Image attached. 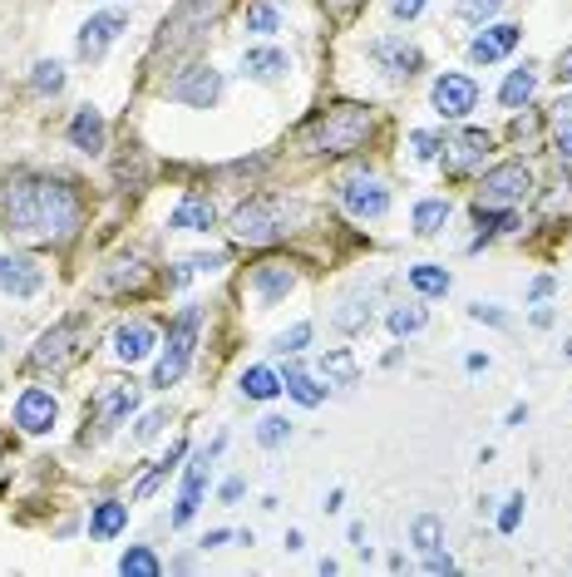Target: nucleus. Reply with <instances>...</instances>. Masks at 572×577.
<instances>
[{
  "mask_svg": "<svg viewBox=\"0 0 572 577\" xmlns=\"http://www.w3.org/2000/svg\"><path fill=\"white\" fill-rule=\"evenodd\" d=\"M523 419H529V405H513V410H509V425H513V429H519V425H523Z\"/></svg>",
  "mask_w": 572,
  "mask_h": 577,
  "instance_id": "obj_55",
  "label": "nucleus"
},
{
  "mask_svg": "<svg viewBox=\"0 0 572 577\" xmlns=\"http://www.w3.org/2000/svg\"><path fill=\"white\" fill-rule=\"evenodd\" d=\"M30 85L40 89V95H60V89H64V64L40 60V64H35V75H30Z\"/></svg>",
  "mask_w": 572,
  "mask_h": 577,
  "instance_id": "obj_37",
  "label": "nucleus"
},
{
  "mask_svg": "<svg viewBox=\"0 0 572 577\" xmlns=\"http://www.w3.org/2000/svg\"><path fill=\"white\" fill-rule=\"evenodd\" d=\"M119 573H124V577H159L163 563H159L153 548H128V553L119 557Z\"/></svg>",
  "mask_w": 572,
  "mask_h": 577,
  "instance_id": "obj_32",
  "label": "nucleus"
},
{
  "mask_svg": "<svg viewBox=\"0 0 572 577\" xmlns=\"http://www.w3.org/2000/svg\"><path fill=\"white\" fill-rule=\"evenodd\" d=\"M282 396V375L266 371V365H252L243 371V400H276Z\"/></svg>",
  "mask_w": 572,
  "mask_h": 577,
  "instance_id": "obj_29",
  "label": "nucleus"
},
{
  "mask_svg": "<svg viewBox=\"0 0 572 577\" xmlns=\"http://www.w3.org/2000/svg\"><path fill=\"white\" fill-rule=\"evenodd\" d=\"M223 444H227V439L217 435V439H212V444L198 454V460L188 464V474H183V493H178V509H173V518H169L173 528H183V524L192 518V513H198L202 489H208V460H217V454H223Z\"/></svg>",
  "mask_w": 572,
  "mask_h": 577,
  "instance_id": "obj_12",
  "label": "nucleus"
},
{
  "mask_svg": "<svg viewBox=\"0 0 572 577\" xmlns=\"http://www.w3.org/2000/svg\"><path fill=\"white\" fill-rule=\"evenodd\" d=\"M291 287H297V267L291 262H262V267H252V291L262 306H276Z\"/></svg>",
  "mask_w": 572,
  "mask_h": 577,
  "instance_id": "obj_19",
  "label": "nucleus"
},
{
  "mask_svg": "<svg viewBox=\"0 0 572 577\" xmlns=\"http://www.w3.org/2000/svg\"><path fill=\"white\" fill-rule=\"evenodd\" d=\"M276 25H282V11H276L272 0H257V5H247V30H257V35H272Z\"/></svg>",
  "mask_w": 572,
  "mask_h": 577,
  "instance_id": "obj_36",
  "label": "nucleus"
},
{
  "mask_svg": "<svg viewBox=\"0 0 572 577\" xmlns=\"http://www.w3.org/2000/svg\"><path fill=\"white\" fill-rule=\"evenodd\" d=\"M430 321V311L424 306H395L390 316H385V326H390V336H414Z\"/></svg>",
  "mask_w": 572,
  "mask_h": 577,
  "instance_id": "obj_35",
  "label": "nucleus"
},
{
  "mask_svg": "<svg viewBox=\"0 0 572 577\" xmlns=\"http://www.w3.org/2000/svg\"><path fill=\"white\" fill-rule=\"evenodd\" d=\"M85 217V198H79L75 183L50 178V173H11L0 183V227L15 237V242H70Z\"/></svg>",
  "mask_w": 572,
  "mask_h": 577,
  "instance_id": "obj_1",
  "label": "nucleus"
},
{
  "mask_svg": "<svg viewBox=\"0 0 572 577\" xmlns=\"http://www.w3.org/2000/svg\"><path fill=\"white\" fill-rule=\"evenodd\" d=\"M365 54L381 64V75L395 79V85H400V79H414L424 70V54L414 50V45H405L400 35H381V40H371V45H365Z\"/></svg>",
  "mask_w": 572,
  "mask_h": 577,
  "instance_id": "obj_11",
  "label": "nucleus"
},
{
  "mask_svg": "<svg viewBox=\"0 0 572 577\" xmlns=\"http://www.w3.org/2000/svg\"><path fill=\"white\" fill-rule=\"evenodd\" d=\"M227 543H237L227 528H212V534H202V548H227Z\"/></svg>",
  "mask_w": 572,
  "mask_h": 577,
  "instance_id": "obj_51",
  "label": "nucleus"
},
{
  "mask_svg": "<svg viewBox=\"0 0 572 577\" xmlns=\"http://www.w3.org/2000/svg\"><path fill=\"white\" fill-rule=\"evenodd\" d=\"M70 143H75L79 153H104L109 128H104V114H99L95 104H85L75 118H70Z\"/></svg>",
  "mask_w": 572,
  "mask_h": 577,
  "instance_id": "obj_22",
  "label": "nucleus"
},
{
  "mask_svg": "<svg viewBox=\"0 0 572 577\" xmlns=\"http://www.w3.org/2000/svg\"><path fill=\"white\" fill-rule=\"evenodd\" d=\"M469 316H474V321H488V326H509V316H503L498 306H474Z\"/></svg>",
  "mask_w": 572,
  "mask_h": 577,
  "instance_id": "obj_48",
  "label": "nucleus"
},
{
  "mask_svg": "<svg viewBox=\"0 0 572 577\" xmlns=\"http://www.w3.org/2000/svg\"><path fill=\"white\" fill-rule=\"evenodd\" d=\"M282 390H286V396H291V400H297L301 410H316L321 400H326V385H316L307 371H301V365H286V375H282Z\"/></svg>",
  "mask_w": 572,
  "mask_h": 577,
  "instance_id": "obj_26",
  "label": "nucleus"
},
{
  "mask_svg": "<svg viewBox=\"0 0 572 577\" xmlns=\"http://www.w3.org/2000/svg\"><path fill=\"white\" fill-rule=\"evenodd\" d=\"M286 439H291V425H286L282 415H266L262 425H257V444L262 449H282Z\"/></svg>",
  "mask_w": 572,
  "mask_h": 577,
  "instance_id": "obj_38",
  "label": "nucleus"
},
{
  "mask_svg": "<svg viewBox=\"0 0 572 577\" xmlns=\"http://www.w3.org/2000/svg\"><path fill=\"white\" fill-rule=\"evenodd\" d=\"M163 95L173 99V104H188V109H212L217 99H223V75L212 70V64H188L178 79H169V89Z\"/></svg>",
  "mask_w": 572,
  "mask_h": 577,
  "instance_id": "obj_8",
  "label": "nucleus"
},
{
  "mask_svg": "<svg viewBox=\"0 0 572 577\" xmlns=\"http://www.w3.org/2000/svg\"><path fill=\"white\" fill-rule=\"evenodd\" d=\"M529 188H533V178H529V168H523V163H498V168H488L484 183H478V203L513 208V203H523V198H529Z\"/></svg>",
  "mask_w": 572,
  "mask_h": 577,
  "instance_id": "obj_10",
  "label": "nucleus"
},
{
  "mask_svg": "<svg viewBox=\"0 0 572 577\" xmlns=\"http://www.w3.org/2000/svg\"><path fill=\"white\" fill-rule=\"evenodd\" d=\"M449 213H455V208H449V198H420V203H414V233L435 237L439 227L449 223Z\"/></svg>",
  "mask_w": 572,
  "mask_h": 577,
  "instance_id": "obj_28",
  "label": "nucleus"
},
{
  "mask_svg": "<svg viewBox=\"0 0 572 577\" xmlns=\"http://www.w3.org/2000/svg\"><path fill=\"white\" fill-rule=\"evenodd\" d=\"M307 341H311V321H297L291 331L276 336V355H301V351H307Z\"/></svg>",
  "mask_w": 572,
  "mask_h": 577,
  "instance_id": "obj_39",
  "label": "nucleus"
},
{
  "mask_svg": "<svg viewBox=\"0 0 572 577\" xmlns=\"http://www.w3.org/2000/svg\"><path fill=\"white\" fill-rule=\"evenodd\" d=\"M533 89H538V70H533V64L509 70V79H503V89H498V104H503V109H523L533 99Z\"/></svg>",
  "mask_w": 572,
  "mask_h": 577,
  "instance_id": "obj_27",
  "label": "nucleus"
},
{
  "mask_svg": "<svg viewBox=\"0 0 572 577\" xmlns=\"http://www.w3.org/2000/svg\"><path fill=\"white\" fill-rule=\"evenodd\" d=\"M124 30H128V15L124 11H99V15H89V21L79 25V60L99 64L109 54V45H114Z\"/></svg>",
  "mask_w": 572,
  "mask_h": 577,
  "instance_id": "obj_13",
  "label": "nucleus"
},
{
  "mask_svg": "<svg viewBox=\"0 0 572 577\" xmlns=\"http://www.w3.org/2000/svg\"><path fill=\"white\" fill-rule=\"evenodd\" d=\"M410 538H414V548H420V553H435V548L445 543V524H439L435 513H420V518L410 524Z\"/></svg>",
  "mask_w": 572,
  "mask_h": 577,
  "instance_id": "obj_34",
  "label": "nucleus"
},
{
  "mask_svg": "<svg viewBox=\"0 0 572 577\" xmlns=\"http://www.w3.org/2000/svg\"><path fill=\"white\" fill-rule=\"evenodd\" d=\"M430 99H435L439 118H469L478 109V85L469 75H439L435 89H430Z\"/></svg>",
  "mask_w": 572,
  "mask_h": 577,
  "instance_id": "obj_15",
  "label": "nucleus"
},
{
  "mask_svg": "<svg viewBox=\"0 0 572 577\" xmlns=\"http://www.w3.org/2000/svg\"><path fill=\"white\" fill-rule=\"evenodd\" d=\"M321 5H326V11H331V15H336V21H350V15L361 11L365 0H321Z\"/></svg>",
  "mask_w": 572,
  "mask_h": 577,
  "instance_id": "obj_44",
  "label": "nucleus"
},
{
  "mask_svg": "<svg viewBox=\"0 0 572 577\" xmlns=\"http://www.w3.org/2000/svg\"><path fill=\"white\" fill-rule=\"evenodd\" d=\"M365 134H371V109L336 104V109H326L316 124H307L301 149L307 153H356L365 143Z\"/></svg>",
  "mask_w": 572,
  "mask_h": 577,
  "instance_id": "obj_2",
  "label": "nucleus"
},
{
  "mask_svg": "<svg viewBox=\"0 0 572 577\" xmlns=\"http://www.w3.org/2000/svg\"><path fill=\"white\" fill-rule=\"evenodd\" d=\"M45 287V267L35 262L30 252H11V256H0V291L5 297H35V291Z\"/></svg>",
  "mask_w": 572,
  "mask_h": 577,
  "instance_id": "obj_16",
  "label": "nucleus"
},
{
  "mask_svg": "<svg viewBox=\"0 0 572 577\" xmlns=\"http://www.w3.org/2000/svg\"><path fill=\"white\" fill-rule=\"evenodd\" d=\"M488 149H494V139H488L484 128H464L459 139L445 143V173L449 178H464V173H474L488 159Z\"/></svg>",
  "mask_w": 572,
  "mask_h": 577,
  "instance_id": "obj_17",
  "label": "nucleus"
},
{
  "mask_svg": "<svg viewBox=\"0 0 572 577\" xmlns=\"http://www.w3.org/2000/svg\"><path fill=\"white\" fill-rule=\"evenodd\" d=\"M552 75H558V85H572V45L558 54V70H552Z\"/></svg>",
  "mask_w": 572,
  "mask_h": 577,
  "instance_id": "obj_50",
  "label": "nucleus"
},
{
  "mask_svg": "<svg viewBox=\"0 0 572 577\" xmlns=\"http://www.w3.org/2000/svg\"><path fill=\"white\" fill-rule=\"evenodd\" d=\"M498 5H503V0H459V21H488V15L498 11Z\"/></svg>",
  "mask_w": 572,
  "mask_h": 577,
  "instance_id": "obj_41",
  "label": "nucleus"
},
{
  "mask_svg": "<svg viewBox=\"0 0 572 577\" xmlns=\"http://www.w3.org/2000/svg\"><path fill=\"white\" fill-rule=\"evenodd\" d=\"M301 208L297 203H282V198H247V203L233 208V217H227V227H233L237 242H252V247H266L276 242L282 233H291V217H297Z\"/></svg>",
  "mask_w": 572,
  "mask_h": 577,
  "instance_id": "obj_3",
  "label": "nucleus"
},
{
  "mask_svg": "<svg viewBox=\"0 0 572 577\" xmlns=\"http://www.w3.org/2000/svg\"><path fill=\"white\" fill-rule=\"evenodd\" d=\"M0 460H5V449H0Z\"/></svg>",
  "mask_w": 572,
  "mask_h": 577,
  "instance_id": "obj_57",
  "label": "nucleus"
},
{
  "mask_svg": "<svg viewBox=\"0 0 572 577\" xmlns=\"http://www.w3.org/2000/svg\"><path fill=\"white\" fill-rule=\"evenodd\" d=\"M286 70H291V60H286L276 45H252V50H243V75L257 79V85H276V79H286Z\"/></svg>",
  "mask_w": 572,
  "mask_h": 577,
  "instance_id": "obj_20",
  "label": "nucleus"
},
{
  "mask_svg": "<svg viewBox=\"0 0 572 577\" xmlns=\"http://www.w3.org/2000/svg\"><path fill=\"white\" fill-rule=\"evenodd\" d=\"M243 489H247L243 479H227V484H223V503H237V499H243Z\"/></svg>",
  "mask_w": 572,
  "mask_h": 577,
  "instance_id": "obj_52",
  "label": "nucleus"
},
{
  "mask_svg": "<svg viewBox=\"0 0 572 577\" xmlns=\"http://www.w3.org/2000/svg\"><path fill=\"white\" fill-rule=\"evenodd\" d=\"M424 11V0H390V15L395 21H414Z\"/></svg>",
  "mask_w": 572,
  "mask_h": 577,
  "instance_id": "obj_45",
  "label": "nucleus"
},
{
  "mask_svg": "<svg viewBox=\"0 0 572 577\" xmlns=\"http://www.w3.org/2000/svg\"><path fill=\"white\" fill-rule=\"evenodd\" d=\"M124 528H128V503H119V499L95 503V513H89V538H95V543H109V538H119Z\"/></svg>",
  "mask_w": 572,
  "mask_h": 577,
  "instance_id": "obj_24",
  "label": "nucleus"
},
{
  "mask_svg": "<svg viewBox=\"0 0 572 577\" xmlns=\"http://www.w3.org/2000/svg\"><path fill=\"white\" fill-rule=\"evenodd\" d=\"M212 223H217V213H212V203H208V198H198V192H188V198L169 213L173 233H208Z\"/></svg>",
  "mask_w": 572,
  "mask_h": 577,
  "instance_id": "obj_23",
  "label": "nucleus"
},
{
  "mask_svg": "<svg viewBox=\"0 0 572 577\" xmlns=\"http://www.w3.org/2000/svg\"><path fill=\"white\" fill-rule=\"evenodd\" d=\"M188 267H192V272H217V267H223V252H208V256H188Z\"/></svg>",
  "mask_w": 572,
  "mask_h": 577,
  "instance_id": "obj_49",
  "label": "nucleus"
},
{
  "mask_svg": "<svg viewBox=\"0 0 572 577\" xmlns=\"http://www.w3.org/2000/svg\"><path fill=\"white\" fill-rule=\"evenodd\" d=\"M227 11V0H178V11L163 21V35L153 45V54H183L208 35V25H217V15Z\"/></svg>",
  "mask_w": 572,
  "mask_h": 577,
  "instance_id": "obj_4",
  "label": "nucleus"
},
{
  "mask_svg": "<svg viewBox=\"0 0 572 577\" xmlns=\"http://www.w3.org/2000/svg\"><path fill=\"white\" fill-rule=\"evenodd\" d=\"M336 331H346V336H356V331H365V326H371V297H350V301H340V311L336 316Z\"/></svg>",
  "mask_w": 572,
  "mask_h": 577,
  "instance_id": "obj_30",
  "label": "nucleus"
},
{
  "mask_svg": "<svg viewBox=\"0 0 572 577\" xmlns=\"http://www.w3.org/2000/svg\"><path fill=\"white\" fill-rule=\"evenodd\" d=\"M54 419H60V400L45 390V385H25L21 400H15V425L25 435H50Z\"/></svg>",
  "mask_w": 572,
  "mask_h": 577,
  "instance_id": "obj_14",
  "label": "nucleus"
},
{
  "mask_svg": "<svg viewBox=\"0 0 572 577\" xmlns=\"http://www.w3.org/2000/svg\"><path fill=\"white\" fill-rule=\"evenodd\" d=\"M89 336H95V326H89V316H64L60 326H50V331L35 341L30 351V365L35 371H70V365L85 355Z\"/></svg>",
  "mask_w": 572,
  "mask_h": 577,
  "instance_id": "obj_5",
  "label": "nucleus"
},
{
  "mask_svg": "<svg viewBox=\"0 0 572 577\" xmlns=\"http://www.w3.org/2000/svg\"><path fill=\"white\" fill-rule=\"evenodd\" d=\"M134 410H138V385L134 380H104L95 390V400H89V425H95V429H85L79 444H99V439L114 435Z\"/></svg>",
  "mask_w": 572,
  "mask_h": 577,
  "instance_id": "obj_7",
  "label": "nucleus"
},
{
  "mask_svg": "<svg viewBox=\"0 0 572 577\" xmlns=\"http://www.w3.org/2000/svg\"><path fill=\"white\" fill-rule=\"evenodd\" d=\"M153 346H159V331H153L149 321H124L114 331V355L124 365H134V361H144V355H153Z\"/></svg>",
  "mask_w": 572,
  "mask_h": 577,
  "instance_id": "obj_21",
  "label": "nucleus"
},
{
  "mask_svg": "<svg viewBox=\"0 0 572 577\" xmlns=\"http://www.w3.org/2000/svg\"><path fill=\"white\" fill-rule=\"evenodd\" d=\"M552 287H558V281H552V277H538V281H533V297H548Z\"/></svg>",
  "mask_w": 572,
  "mask_h": 577,
  "instance_id": "obj_54",
  "label": "nucleus"
},
{
  "mask_svg": "<svg viewBox=\"0 0 572 577\" xmlns=\"http://www.w3.org/2000/svg\"><path fill=\"white\" fill-rule=\"evenodd\" d=\"M410 287L420 291V297H445V291H449V272L435 267V262H420V267H410Z\"/></svg>",
  "mask_w": 572,
  "mask_h": 577,
  "instance_id": "obj_31",
  "label": "nucleus"
},
{
  "mask_svg": "<svg viewBox=\"0 0 572 577\" xmlns=\"http://www.w3.org/2000/svg\"><path fill=\"white\" fill-rule=\"evenodd\" d=\"M163 425H169V415H163V410H153V415H144V419H138L134 439H153V435H159Z\"/></svg>",
  "mask_w": 572,
  "mask_h": 577,
  "instance_id": "obj_43",
  "label": "nucleus"
},
{
  "mask_svg": "<svg viewBox=\"0 0 572 577\" xmlns=\"http://www.w3.org/2000/svg\"><path fill=\"white\" fill-rule=\"evenodd\" d=\"M410 143H414V159H420V163L439 159V149H445V139H439L435 128H420V134H410Z\"/></svg>",
  "mask_w": 572,
  "mask_h": 577,
  "instance_id": "obj_40",
  "label": "nucleus"
},
{
  "mask_svg": "<svg viewBox=\"0 0 572 577\" xmlns=\"http://www.w3.org/2000/svg\"><path fill=\"white\" fill-rule=\"evenodd\" d=\"M523 524V493H513L503 509H498V534H513Z\"/></svg>",
  "mask_w": 572,
  "mask_h": 577,
  "instance_id": "obj_42",
  "label": "nucleus"
},
{
  "mask_svg": "<svg viewBox=\"0 0 572 577\" xmlns=\"http://www.w3.org/2000/svg\"><path fill=\"white\" fill-rule=\"evenodd\" d=\"M340 503H346V493H340V489H331V493H326V513H336Z\"/></svg>",
  "mask_w": 572,
  "mask_h": 577,
  "instance_id": "obj_56",
  "label": "nucleus"
},
{
  "mask_svg": "<svg viewBox=\"0 0 572 577\" xmlns=\"http://www.w3.org/2000/svg\"><path fill=\"white\" fill-rule=\"evenodd\" d=\"M424 573H455V557L435 548V553H424Z\"/></svg>",
  "mask_w": 572,
  "mask_h": 577,
  "instance_id": "obj_46",
  "label": "nucleus"
},
{
  "mask_svg": "<svg viewBox=\"0 0 572 577\" xmlns=\"http://www.w3.org/2000/svg\"><path fill=\"white\" fill-rule=\"evenodd\" d=\"M321 375H326L336 390H356L361 385V365H356V351L350 346H336V351L321 355Z\"/></svg>",
  "mask_w": 572,
  "mask_h": 577,
  "instance_id": "obj_25",
  "label": "nucleus"
},
{
  "mask_svg": "<svg viewBox=\"0 0 572 577\" xmlns=\"http://www.w3.org/2000/svg\"><path fill=\"white\" fill-rule=\"evenodd\" d=\"M558 153L572 163V114H568V118H558Z\"/></svg>",
  "mask_w": 572,
  "mask_h": 577,
  "instance_id": "obj_47",
  "label": "nucleus"
},
{
  "mask_svg": "<svg viewBox=\"0 0 572 577\" xmlns=\"http://www.w3.org/2000/svg\"><path fill=\"white\" fill-rule=\"evenodd\" d=\"M336 198H340V208H346L350 217H385L390 213V192H385V183L371 178V173H350V178H340Z\"/></svg>",
  "mask_w": 572,
  "mask_h": 577,
  "instance_id": "obj_9",
  "label": "nucleus"
},
{
  "mask_svg": "<svg viewBox=\"0 0 572 577\" xmlns=\"http://www.w3.org/2000/svg\"><path fill=\"white\" fill-rule=\"evenodd\" d=\"M474 223H478V242L494 233H509V227H519V217H513V208H503V213H494L488 203H474ZM474 242V247H478Z\"/></svg>",
  "mask_w": 572,
  "mask_h": 577,
  "instance_id": "obj_33",
  "label": "nucleus"
},
{
  "mask_svg": "<svg viewBox=\"0 0 572 577\" xmlns=\"http://www.w3.org/2000/svg\"><path fill=\"white\" fill-rule=\"evenodd\" d=\"M198 326H202V306H183L178 321L169 326V346H163L159 365H153V385H159V390H173V385L188 375L192 351H198Z\"/></svg>",
  "mask_w": 572,
  "mask_h": 577,
  "instance_id": "obj_6",
  "label": "nucleus"
},
{
  "mask_svg": "<svg viewBox=\"0 0 572 577\" xmlns=\"http://www.w3.org/2000/svg\"><path fill=\"white\" fill-rule=\"evenodd\" d=\"M350 543L361 548V553H371V548H365V524H350Z\"/></svg>",
  "mask_w": 572,
  "mask_h": 577,
  "instance_id": "obj_53",
  "label": "nucleus"
},
{
  "mask_svg": "<svg viewBox=\"0 0 572 577\" xmlns=\"http://www.w3.org/2000/svg\"><path fill=\"white\" fill-rule=\"evenodd\" d=\"M523 40V25H488L484 35H474L469 40V60L474 64H498L503 54H513Z\"/></svg>",
  "mask_w": 572,
  "mask_h": 577,
  "instance_id": "obj_18",
  "label": "nucleus"
}]
</instances>
